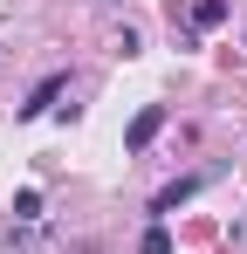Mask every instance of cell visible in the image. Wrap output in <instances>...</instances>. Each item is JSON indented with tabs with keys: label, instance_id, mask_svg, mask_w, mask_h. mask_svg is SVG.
<instances>
[{
	"label": "cell",
	"instance_id": "obj_1",
	"mask_svg": "<svg viewBox=\"0 0 247 254\" xmlns=\"http://www.w3.org/2000/svg\"><path fill=\"white\" fill-rule=\"evenodd\" d=\"M158 130H165V103H144V110L130 117V130H124V151H144Z\"/></svg>",
	"mask_w": 247,
	"mask_h": 254
},
{
	"label": "cell",
	"instance_id": "obj_2",
	"mask_svg": "<svg viewBox=\"0 0 247 254\" xmlns=\"http://www.w3.org/2000/svg\"><path fill=\"white\" fill-rule=\"evenodd\" d=\"M199 186H206V172H192V179H172V186H165L158 199H151V220H165V213H179L185 199H192V192H199Z\"/></svg>",
	"mask_w": 247,
	"mask_h": 254
},
{
	"label": "cell",
	"instance_id": "obj_3",
	"mask_svg": "<svg viewBox=\"0 0 247 254\" xmlns=\"http://www.w3.org/2000/svg\"><path fill=\"white\" fill-rule=\"evenodd\" d=\"M62 89H69V76H41V83H35V96L21 103V117H41V110H48V103H55Z\"/></svg>",
	"mask_w": 247,
	"mask_h": 254
},
{
	"label": "cell",
	"instance_id": "obj_4",
	"mask_svg": "<svg viewBox=\"0 0 247 254\" xmlns=\"http://www.w3.org/2000/svg\"><path fill=\"white\" fill-rule=\"evenodd\" d=\"M137 254H172V234H165V220H151V227H144V241H137Z\"/></svg>",
	"mask_w": 247,
	"mask_h": 254
},
{
	"label": "cell",
	"instance_id": "obj_5",
	"mask_svg": "<svg viewBox=\"0 0 247 254\" xmlns=\"http://www.w3.org/2000/svg\"><path fill=\"white\" fill-rule=\"evenodd\" d=\"M14 220H41V192H35V186L14 192Z\"/></svg>",
	"mask_w": 247,
	"mask_h": 254
},
{
	"label": "cell",
	"instance_id": "obj_6",
	"mask_svg": "<svg viewBox=\"0 0 247 254\" xmlns=\"http://www.w3.org/2000/svg\"><path fill=\"white\" fill-rule=\"evenodd\" d=\"M192 21H199V28H220V21H227V0H199Z\"/></svg>",
	"mask_w": 247,
	"mask_h": 254
}]
</instances>
